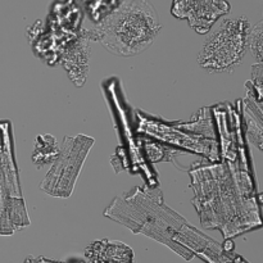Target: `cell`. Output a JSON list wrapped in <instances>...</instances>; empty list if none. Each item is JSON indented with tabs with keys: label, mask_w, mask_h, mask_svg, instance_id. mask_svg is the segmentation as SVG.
<instances>
[{
	"label": "cell",
	"mask_w": 263,
	"mask_h": 263,
	"mask_svg": "<svg viewBox=\"0 0 263 263\" xmlns=\"http://www.w3.org/2000/svg\"><path fill=\"white\" fill-rule=\"evenodd\" d=\"M161 28L158 14L151 3L123 0L90 36L115 55L134 57L154 43Z\"/></svg>",
	"instance_id": "obj_1"
},
{
	"label": "cell",
	"mask_w": 263,
	"mask_h": 263,
	"mask_svg": "<svg viewBox=\"0 0 263 263\" xmlns=\"http://www.w3.org/2000/svg\"><path fill=\"white\" fill-rule=\"evenodd\" d=\"M230 12L226 0H174L171 13L179 20H186L198 33L210 32L216 21Z\"/></svg>",
	"instance_id": "obj_4"
},
{
	"label": "cell",
	"mask_w": 263,
	"mask_h": 263,
	"mask_svg": "<svg viewBox=\"0 0 263 263\" xmlns=\"http://www.w3.org/2000/svg\"><path fill=\"white\" fill-rule=\"evenodd\" d=\"M249 49L258 62H263V21L251 28Z\"/></svg>",
	"instance_id": "obj_6"
},
{
	"label": "cell",
	"mask_w": 263,
	"mask_h": 263,
	"mask_svg": "<svg viewBox=\"0 0 263 263\" xmlns=\"http://www.w3.org/2000/svg\"><path fill=\"white\" fill-rule=\"evenodd\" d=\"M61 148L57 144V140L50 135L39 136L36 141L35 153L32 156L33 163L37 167H43L44 164L53 163L59 156Z\"/></svg>",
	"instance_id": "obj_5"
},
{
	"label": "cell",
	"mask_w": 263,
	"mask_h": 263,
	"mask_svg": "<svg viewBox=\"0 0 263 263\" xmlns=\"http://www.w3.org/2000/svg\"><path fill=\"white\" fill-rule=\"evenodd\" d=\"M92 144L94 139L84 135L64 139L58 158L41 184V189L54 197H69Z\"/></svg>",
	"instance_id": "obj_3"
},
{
	"label": "cell",
	"mask_w": 263,
	"mask_h": 263,
	"mask_svg": "<svg viewBox=\"0 0 263 263\" xmlns=\"http://www.w3.org/2000/svg\"><path fill=\"white\" fill-rule=\"evenodd\" d=\"M251 27L244 17L226 18L207 36L198 53L200 68L210 73H230L249 49Z\"/></svg>",
	"instance_id": "obj_2"
}]
</instances>
